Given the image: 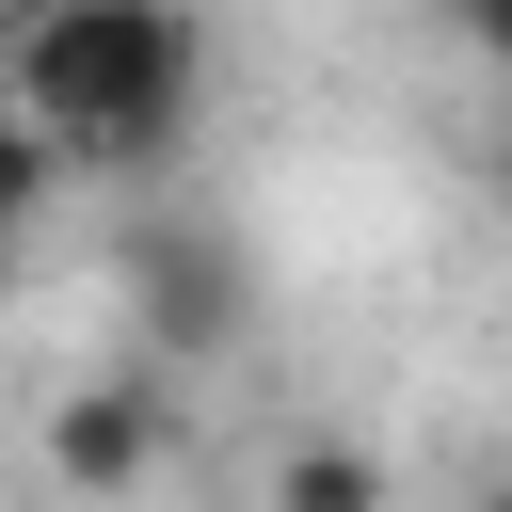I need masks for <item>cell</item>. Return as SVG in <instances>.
Here are the masks:
<instances>
[{"label": "cell", "mask_w": 512, "mask_h": 512, "mask_svg": "<svg viewBox=\"0 0 512 512\" xmlns=\"http://www.w3.org/2000/svg\"><path fill=\"white\" fill-rule=\"evenodd\" d=\"M448 48H464V64H496V80H512V0H464V16H448Z\"/></svg>", "instance_id": "8992f818"}, {"label": "cell", "mask_w": 512, "mask_h": 512, "mask_svg": "<svg viewBox=\"0 0 512 512\" xmlns=\"http://www.w3.org/2000/svg\"><path fill=\"white\" fill-rule=\"evenodd\" d=\"M64 176H80V160H64L48 128H16V112H0V240H32V208H48Z\"/></svg>", "instance_id": "5b68a950"}, {"label": "cell", "mask_w": 512, "mask_h": 512, "mask_svg": "<svg viewBox=\"0 0 512 512\" xmlns=\"http://www.w3.org/2000/svg\"><path fill=\"white\" fill-rule=\"evenodd\" d=\"M256 512H384V464H368L352 432H304V448L256 480Z\"/></svg>", "instance_id": "277c9868"}, {"label": "cell", "mask_w": 512, "mask_h": 512, "mask_svg": "<svg viewBox=\"0 0 512 512\" xmlns=\"http://www.w3.org/2000/svg\"><path fill=\"white\" fill-rule=\"evenodd\" d=\"M480 512H512V480H496V496H480Z\"/></svg>", "instance_id": "ba28073f"}, {"label": "cell", "mask_w": 512, "mask_h": 512, "mask_svg": "<svg viewBox=\"0 0 512 512\" xmlns=\"http://www.w3.org/2000/svg\"><path fill=\"white\" fill-rule=\"evenodd\" d=\"M240 320H256V272L208 224H128V352L144 368H208Z\"/></svg>", "instance_id": "7a4b0ae2"}, {"label": "cell", "mask_w": 512, "mask_h": 512, "mask_svg": "<svg viewBox=\"0 0 512 512\" xmlns=\"http://www.w3.org/2000/svg\"><path fill=\"white\" fill-rule=\"evenodd\" d=\"M160 464H176V368L128 352V368H96V384L48 400V480H64V496L112 512V496H144Z\"/></svg>", "instance_id": "3957f363"}, {"label": "cell", "mask_w": 512, "mask_h": 512, "mask_svg": "<svg viewBox=\"0 0 512 512\" xmlns=\"http://www.w3.org/2000/svg\"><path fill=\"white\" fill-rule=\"evenodd\" d=\"M192 80H208V32L176 0H48L0 32V112L48 128L64 160H160L192 128Z\"/></svg>", "instance_id": "6da1fadb"}, {"label": "cell", "mask_w": 512, "mask_h": 512, "mask_svg": "<svg viewBox=\"0 0 512 512\" xmlns=\"http://www.w3.org/2000/svg\"><path fill=\"white\" fill-rule=\"evenodd\" d=\"M480 192H496V208H512V128H496V144H480Z\"/></svg>", "instance_id": "52a82bcc"}]
</instances>
